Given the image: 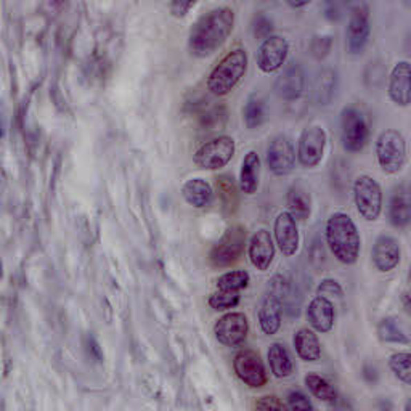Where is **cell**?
I'll use <instances>...</instances> for the list:
<instances>
[{
  "label": "cell",
  "instance_id": "277c9868",
  "mask_svg": "<svg viewBox=\"0 0 411 411\" xmlns=\"http://www.w3.org/2000/svg\"><path fill=\"white\" fill-rule=\"evenodd\" d=\"M376 158L384 174H397L407 163L405 137L395 129H388L376 140Z\"/></svg>",
  "mask_w": 411,
  "mask_h": 411
},
{
  "label": "cell",
  "instance_id": "484cf974",
  "mask_svg": "<svg viewBox=\"0 0 411 411\" xmlns=\"http://www.w3.org/2000/svg\"><path fill=\"white\" fill-rule=\"evenodd\" d=\"M294 349L301 360L317 361L321 359V345L315 331L302 328L294 334Z\"/></svg>",
  "mask_w": 411,
  "mask_h": 411
},
{
  "label": "cell",
  "instance_id": "d6a6232c",
  "mask_svg": "<svg viewBox=\"0 0 411 411\" xmlns=\"http://www.w3.org/2000/svg\"><path fill=\"white\" fill-rule=\"evenodd\" d=\"M336 87V74L332 71H323L320 77L317 79V87H315V95L317 100L321 103V105H326L328 101L332 99V94H334Z\"/></svg>",
  "mask_w": 411,
  "mask_h": 411
},
{
  "label": "cell",
  "instance_id": "f1b7e54d",
  "mask_svg": "<svg viewBox=\"0 0 411 411\" xmlns=\"http://www.w3.org/2000/svg\"><path fill=\"white\" fill-rule=\"evenodd\" d=\"M304 383L308 388V390H310L317 399H320L323 402H328V403L336 402L337 392L326 379L321 378V376L308 373L304 378Z\"/></svg>",
  "mask_w": 411,
  "mask_h": 411
},
{
  "label": "cell",
  "instance_id": "f546056e",
  "mask_svg": "<svg viewBox=\"0 0 411 411\" xmlns=\"http://www.w3.org/2000/svg\"><path fill=\"white\" fill-rule=\"evenodd\" d=\"M249 273L246 270H233L223 273L222 277L217 278V290L219 291H232L239 292L249 285Z\"/></svg>",
  "mask_w": 411,
  "mask_h": 411
},
{
  "label": "cell",
  "instance_id": "8fae6325",
  "mask_svg": "<svg viewBox=\"0 0 411 411\" xmlns=\"http://www.w3.org/2000/svg\"><path fill=\"white\" fill-rule=\"evenodd\" d=\"M249 332L248 318L241 312H230L220 317L214 325V334L220 344L238 347L246 341Z\"/></svg>",
  "mask_w": 411,
  "mask_h": 411
},
{
  "label": "cell",
  "instance_id": "cb8c5ba5",
  "mask_svg": "<svg viewBox=\"0 0 411 411\" xmlns=\"http://www.w3.org/2000/svg\"><path fill=\"white\" fill-rule=\"evenodd\" d=\"M182 197L190 206L204 209L214 199V190L204 179H190L182 187Z\"/></svg>",
  "mask_w": 411,
  "mask_h": 411
},
{
  "label": "cell",
  "instance_id": "ffe728a7",
  "mask_svg": "<svg viewBox=\"0 0 411 411\" xmlns=\"http://www.w3.org/2000/svg\"><path fill=\"white\" fill-rule=\"evenodd\" d=\"M307 320L318 332H330L334 326V305L326 297L317 296L307 308Z\"/></svg>",
  "mask_w": 411,
  "mask_h": 411
},
{
  "label": "cell",
  "instance_id": "4316f807",
  "mask_svg": "<svg viewBox=\"0 0 411 411\" xmlns=\"http://www.w3.org/2000/svg\"><path fill=\"white\" fill-rule=\"evenodd\" d=\"M267 357L268 365H270V370L275 378H288V376L292 374L294 363H292V359L285 344H281V342H273L270 349H268Z\"/></svg>",
  "mask_w": 411,
  "mask_h": 411
},
{
  "label": "cell",
  "instance_id": "e575fe53",
  "mask_svg": "<svg viewBox=\"0 0 411 411\" xmlns=\"http://www.w3.org/2000/svg\"><path fill=\"white\" fill-rule=\"evenodd\" d=\"M239 292H232V291H215L214 294L209 297V305L210 308L217 312L230 310V308H234L239 304Z\"/></svg>",
  "mask_w": 411,
  "mask_h": 411
},
{
  "label": "cell",
  "instance_id": "3957f363",
  "mask_svg": "<svg viewBox=\"0 0 411 411\" xmlns=\"http://www.w3.org/2000/svg\"><path fill=\"white\" fill-rule=\"evenodd\" d=\"M248 71V53L243 48L228 52L208 77V90L215 97H225L239 84Z\"/></svg>",
  "mask_w": 411,
  "mask_h": 411
},
{
  "label": "cell",
  "instance_id": "ab89813d",
  "mask_svg": "<svg viewBox=\"0 0 411 411\" xmlns=\"http://www.w3.org/2000/svg\"><path fill=\"white\" fill-rule=\"evenodd\" d=\"M317 294L320 297H342V288L339 286V283L336 280H323L320 285H318V290H317Z\"/></svg>",
  "mask_w": 411,
  "mask_h": 411
},
{
  "label": "cell",
  "instance_id": "9c48e42d",
  "mask_svg": "<svg viewBox=\"0 0 411 411\" xmlns=\"http://www.w3.org/2000/svg\"><path fill=\"white\" fill-rule=\"evenodd\" d=\"M326 148V132L320 126H308L302 130L297 143V159L302 168L312 169L321 163Z\"/></svg>",
  "mask_w": 411,
  "mask_h": 411
},
{
  "label": "cell",
  "instance_id": "e0dca14e",
  "mask_svg": "<svg viewBox=\"0 0 411 411\" xmlns=\"http://www.w3.org/2000/svg\"><path fill=\"white\" fill-rule=\"evenodd\" d=\"M249 261L257 270L265 272L275 257V244L267 230H257L249 239Z\"/></svg>",
  "mask_w": 411,
  "mask_h": 411
},
{
  "label": "cell",
  "instance_id": "6da1fadb",
  "mask_svg": "<svg viewBox=\"0 0 411 411\" xmlns=\"http://www.w3.org/2000/svg\"><path fill=\"white\" fill-rule=\"evenodd\" d=\"M234 26V12L230 7L209 10L194 21L190 29V53L198 58L214 55L227 42Z\"/></svg>",
  "mask_w": 411,
  "mask_h": 411
},
{
  "label": "cell",
  "instance_id": "d6986e66",
  "mask_svg": "<svg viewBox=\"0 0 411 411\" xmlns=\"http://www.w3.org/2000/svg\"><path fill=\"white\" fill-rule=\"evenodd\" d=\"M410 63L408 61H399L394 66L392 72L389 77V97L395 105L399 106H408L411 100V90H410Z\"/></svg>",
  "mask_w": 411,
  "mask_h": 411
},
{
  "label": "cell",
  "instance_id": "4fadbf2b",
  "mask_svg": "<svg viewBox=\"0 0 411 411\" xmlns=\"http://www.w3.org/2000/svg\"><path fill=\"white\" fill-rule=\"evenodd\" d=\"M288 52H290V43L285 37L270 36L261 43L257 50V66L259 70L265 74L275 72L285 65Z\"/></svg>",
  "mask_w": 411,
  "mask_h": 411
},
{
  "label": "cell",
  "instance_id": "603a6c76",
  "mask_svg": "<svg viewBox=\"0 0 411 411\" xmlns=\"http://www.w3.org/2000/svg\"><path fill=\"white\" fill-rule=\"evenodd\" d=\"M259 325L263 334H277L281 326V299L275 296H267L259 310Z\"/></svg>",
  "mask_w": 411,
  "mask_h": 411
},
{
  "label": "cell",
  "instance_id": "7402d4cb",
  "mask_svg": "<svg viewBox=\"0 0 411 411\" xmlns=\"http://www.w3.org/2000/svg\"><path fill=\"white\" fill-rule=\"evenodd\" d=\"M288 209H290V214L294 220H301V222H305V220L310 217L312 214V198L310 192L305 188V185L302 183H294L290 188L286 197Z\"/></svg>",
  "mask_w": 411,
  "mask_h": 411
},
{
  "label": "cell",
  "instance_id": "60d3db41",
  "mask_svg": "<svg viewBox=\"0 0 411 411\" xmlns=\"http://www.w3.org/2000/svg\"><path fill=\"white\" fill-rule=\"evenodd\" d=\"M194 7V2H174L170 3V12L174 17H185L190 12V8Z\"/></svg>",
  "mask_w": 411,
  "mask_h": 411
},
{
  "label": "cell",
  "instance_id": "d4e9b609",
  "mask_svg": "<svg viewBox=\"0 0 411 411\" xmlns=\"http://www.w3.org/2000/svg\"><path fill=\"white\" fill-rule=\"evenodd\" d=\"M389 219L394 227L403 228L407 227L411 219V203L408 188L402 185L395 190L389 204Z\"/></svg>",
  "mask_w": 411,
  "mask_h": 411
},
{
  "label": "cell",
  "instance_id": "74e56055",
  "mask_svg": "<svg viewBox=\"0 0 411 411\" xmlns=\"http://www.w3.org/2000/svg\"><path fill=\"white\" fill-rule=\"evenodd\" d=\"M256 411H290L277 395H262L256 400Z\"/></svg>",
  "mask_w": 411,
  "mask_h": 411
},
{
  "label": "cell",
  "instance_id": "2e32d148",
  "mask_svg": "<svg viewBox=\"0 0 411 411\" xmlns=\"http://www.w3.org/2000/svg\"><path fill=\"white\" fill-rule=\"evenodd\" d=\"M400 256H402L400 243L394 237H389V234L378 237L374 241L373 251H371L374 267L383 273L392 272L400 263Z\"/></svg>",
  "mask_w": 411,
  "mask_h": 411
},
{
  "label": "cell",
  "instance_id": "ba28073f",
  "mask_svg": "<svg viewBox=\"0 0 411 411\" xmlns=\"http://www.w3.org/2000/svg\"><path fill=\"white\" fill-rule=\"evenodd\" d=\"M234 140L222 135L199 146L193 156L194 164L204 170H217L227 166L234 156Z\"/></svg>",
  "mask_w": 411,
  "mask_h": 411
},
{
  "label": "cell",
  "instance_id": "44dd1931",
  "mask_svg": "<svg viewBox=\"0 0 411 411\" xmlns=\"http://www.w3.org/2000/svg\"><path fill=\"white\" fill-rule=\"evenodd\" d=\"M259 179H261V158L256 151H249L244 156L239 170V190L241 193L252 197L259 190Z\"/></svg>",
  "mask_w": 411,
  "mask_h": 411
},
{
  "label": "cell",
  "instance_id": "b9f144b4",
  "mask_svg": "<svg viewBox=\"0 0 411 411\" xmlns=\"http://www.w3.org/2000/svg\"><path fill=\"white\" fill-rule=\"evenodd\" d=\"M292 8H301V7H305V5H308V2H305V3H290Z\"/></svg>",
  "mask_w": 411,
  "mask_h": 411
},
{
  "label": "cell",
  "instance_id": "9a60e30c",
  "mask_svg": "<svg viewBox=\"0 0 411 411\" xmlns=\"http://www.w3.org/2000/svg\"><path fill=\"white\" fill-rule=\"evenodd\" d=\"M273 233L283 256H294L299 249V230H297L296 220L288 212H280L273 223Z\"/></svg>",
  "mask_w": 411,
  "mask_h": 411
},
{
  "label": "cell",
  "instance_id": "5b68a950",
  "mask_svg": "<svg viewBox=\"0 0 411 411\" xmlns=\"http://www.w3.org/2000/svg\"><path fill=\"white\" fill-rule=\"evenodd\" d=\"M368 121L363 111L355 106L344 108L341 114V140L344 150L350 153H359L368 143Z\"/></svg>",
  "mask_w": 411,
  "mask_h": 411
},
{
  "label": "cell",
  "instance_id": "836d02e7",
  "mask_svg": "<svg viewBox=\"0 0 411 411\" xmlns=\"http://www.w3.org/2000/svg\"><path fill=\"white\" fill-rule=\"evenodd\" d=\"M217 192L220 201L223 203V208L234 209L238 206V197H237V187H234L233 179L230 175H222L217 179Z\"/></svg>",
  "mask_w": 411,
  "mask_h": 411
},
{
  "label": "cell",
  "instance_id": "7c38bea8",
  "mask_svg": "<svg viewBox=\"0 0 411 411\" xmlns=\"http://www.w3.org/2000/svg\"><path fill=\"white\" fill-rule=\"evenodd\" d=\"M267 164L268 169L278 175V177H283V175L292 172L296 164V153L290 137H273L267 146Z\"/></svg>",
  "mask_w": 411,
  "mask_h": 411
},
{
  "label": "cell",
  "instance_id": "ac0fdd59",
  "mask_svg": "<svg viewBox=\"0 0 411 411\" xmlns=\"http://www.w3.org/2000/svg\"><path fill=\"white\" fill-rule=\"evenodd\" d=\"M304 71L299 63H292L275 82V94L286 101L297 100L304 92Z\"/></svg>",
  "mask_w": 411,
  "mask_h": 411
},
{
  "label": "cell",
  "instance_id": "83f0119b",
  "mask_svg": "<svg viewBox=\"0 0 411 411\" xmlns=\"http://www.w3.org/2000/svg\"><path fill=\"white\" fill-rule=\"evenodd\" d=\"M379 339L384 342H397V344H408V337L400 320L395 317L384 318L378 326Z\"/></svg>",
  "mask_w": 411,
  "mask_h": 411
},
{
  "label": "cell",
  "instance_id": "1f68e13d",
  "mask_svg": "<svg viewBox=\"0 0 411 411\" xmlns=\"http://www.w3.org/2000/svg\"><path fill=\"white\" fill-rule=\"evenodd\" d=\"M389 366L392 373L405 384L411 383V355L408 352H399L389 359Z\"/></svg>",
  "mask_w": 411,
  "mask_h": 411
},
{
  "label": "cell",
  "instance_id": "7a4b0ae2",
  "mask_svg": "<svg viewBox=\"0 0 411 411\" xmlns=\"http://www.w3.org/2000/svg\"><path fill=\"white\" fill-rule=\"evenodd\" d=\"M326 243L337 261L352 265L359 261L361 239L350 215L334 212L326 222Z\"/></svg>",
  "mask_w": 411,
  "mask_h": 411
},
{
  "label": "cell",
  "instance_id": "8992f818",
  "mask_svg": "<svg viewBox=\"0 0 411 411\" xmlns=\"http://www.w3.org/2000/svg\"><path fill=\"white\" fill-rule=\"evenodd\" d=\"M354 199L359 214L368 222H374L383 212V190L370 175H360L354 182Z\"/></svg>",
  "mask_w": 411,
  "mask_h": 411
},
{
  "label": "cell",
  "instance_id": "8d00e7d4",
  "mask_svg": "<svg viewBox=\"0 0 411 411\" xmlns=\"http://www.w3.org/2000/svg\"><path fill=\"white\" fill-rule=\"evenodd\" d=\"M272 31H273V23L265 17V14L259 13L252 21L254 37L263 39V41H265V39L272 36Z\"/></svg>",
  "mask_w": 411,
  "mask_h": 411
},
{
  "label": "cell",
  "instance_id": "f35d334b",
  "mask_svg": "<svg viewBox=\"0 0 411 411\" xmlns=\"http://www.w3.org/2000/svg\"><path fill=\"white\" fill-rule=\"evenodd\" d=\"M288 405H290V408H288L290 411H315L307 395L299 392V390H294V392L290 394Z\"/></svg>",
  "mask_w": 411,
  "mask_h": 411
},
{
  "label": "cell",
  "instance_id": "5bb4252c",
  "mask_svg": "<svg viewBox=\"0 0 411 411\" xmlns=\"http://www.w3.org/2000/svg\"><path fill=\"white\" fill-rule=\"evenodd\" d=\"M370 17L368 10L365 7H355L350 13L349 26H347V50H349L352 55H359L365 50L366 43H368L370 39Z\"/></svg>",
  "mask_w": 411,
  "mask_h": 411
},
{
  "label": "cell",
  "instance_id": "30bf717a",
  "mask_svg": "<svg viewBox=\"0 0 411 411\" xmlns=\"http://www.w3.org/2000/svg\"><path fill=\"white\" fill-rule=\"evenodd\" d=\"M233 370L239 379L244 384L252 389H259L267 384V371L265 365L259 355V352L252 349L239 350L234 355Z\"/></svg>",
  "mask_w": 411,
  "mask_h": 411
},
{
  "label": "cell",
  "instance_id": "d590c367",
  "mask_svg": "<svg viewBox=\"0 0 411 411\" xmlns=\"http://www.w3.org/2000/svg\"><path fill=\"white\" fill-rule=\"evenodd\" d=\"M227 121V111L223 106H214L206 110L201 116V124L209 130H215L217 127H223Z\"/></svg>",
  "mask_w": 411,
  "mask_h": 411
},
{
  "label": "cell",
  "instance_id": "4dcf8cb0",
  "mask_svg": "<svg viewBox=\"0 0 411 411\" xmlns=\"http://www.w3.org/2000/svg\"><path fill=\"white\" fill-rule=\"evenodd\" d=\"M244 122H246L248 129H257V127L262 126L263 119H265V108H263V101L261 97L252 95L249 97L246 101V106H244Z\"/></svg>",
  "mask_w": 411,
  "mask_h": 411
},
{
  "label": "cell",
  "instance_id": "52a82bcc",
  "mask_svg": "<svg viewBox=\"0 0 411 411\" xmlns=\"http://www.w3.org/2000/svg\"><path fill=\"white\" fill-rule=\"evenodd\" d=\"M244 244H246V230L241 225H233L214 244L212 251L209 254L210 263L219 268L230 267L241 257Z\"/></svg>",
  "mask_w": 411,
  "mask_h": 411
},
{
  "label": "cell",
  "instance_id": "7bdbcfd3",
  "mask_svg": "<svg viewBox=\"0 0 411 411\" xmlns=\"http://www.w3.org/2000/svg\"><path fill=\"white\" fill-rule=\"evenodd\" d=\"M3 135V126H2V121H0V137Z\"/></svg>",
  "mask_w": 411,
  "mask_h": 411
}]
</instances>
